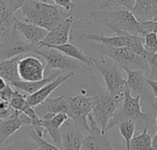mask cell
I'll list each match as a JSON object with an SVG mask.
<instances>
[{"label": "cell", "instance_id": "6da1fadb", "mask_svg": "<svg viewBox=\"0 0 157 150\" xmlns=\"http://www.w3.org/2000/svg\"><path fill=\"white\" fill-rule=\"evenodd\" d=\"M28 23L46 29L48 32L63 22L69 16L53 4V1L24 0L20 8Z\"/></svg>", "mask_w": 157, "mask_h": 150}, {"label": "cell", "instance_id": "7a4b0ae2", "mask_svg": "<svg viewBox=\"0 0 157 150\" xmlns=\"http://www.w3.org/2000/svg\"><path fill=\"white\" fill-rule=\"evenodd\" d=\"M92 19L106 27L116 35L128 33L143 37L142 23L127 9L95 10L90 13Z\"/></svg>", "mask_w": 157, "mask_h": 150}, {"label": "cell", "instance_id": "3957f363", "mask_svg": "<svg viewBox=\"0 0 157 150\" xmlns=\"http://www.w3.org/2000/svg\"><path fill=\"white\" fill-rule=\"evenodd\" d=\"M141 100L142 98L140 95L132 96L131 91L126 86L122 99V106L118 110L116 115L109 123L107 131L128 120L134 121L136 126H138L142 130L146 128L148 129L149 125L152 123V115L149 112L144 113L142 111Z\"/></svg>", "mask_w": 157, "mask_h": 150}, {"label": "cell", "instance_id": "277c9868", "mask_svg": "<svg viewBox=\"0 0 157 150\" xmlns=\"http://www.w3.org/2000/svg\"><path fill=\"white\" fill-rule=\"evenodd\" d=\"M93 66L102 75L108 93L115 98L123 99L124 91L126 89V78L124 70L107 57H100V59L93 58Z\"/></svg>", "mask_w": 157, "mask_h": 150}, {"label": "cell", "instance_id": "5b68a950", "mask_svg": "<svg viewBox=\"0 0 157 150\" xmlns=\"http://www.w3.org/2000/svg\"><path fill=\"white\" fill-rule=\"evenodd\" d=\"M90 49L99 52L102 57H107L120 65L121 68L133 70L139 68L144 72H149V66L147 59L142 57L127 48H111L99 43H92Z\"/></svg>", "mask_w": 157, "mask_h": 150}, {"label": "cell", "instance_id": "8992f818", "mask_svg": "<svg viewBox=\"0 0 157 150\" xmlns=\"http://www.w3.org/2000/svg\"><path fill=\"white\" fill-rule=\"evenodd\" d=\"M33 54L41 57L46 60L44 78L45 75L49 74L53 70H58L60 72L61 71L74 72L73 71H80L82 72H86L88 71L87 69H86L85 65H83L81 62L77 60H74V59L65 56L59 50L52 48L37 46Z\"/></svg>", "mask_w": 157, "mask_h": 150}, {"label": "cell", "instance_id": "52a82bcc", "mask_svg": "<svg viewBox=\"0 0 157 150\" xmlns=\"http://www.w3.org/2000/svg\"><path fill=\"white\" fill-rule=\"evenodd\" d=\"M37 46L28 42L15 28L4 29L0 38V61L26 53L33 54Z\"/></svg>", "mask_w": 157, "mask_h": 150}, {"label": "cell", "instance_id": "ba28073f", "mask_svg": "<svg viewBox=\"0 0 157 150\" xmlns=\"http://www.w3.org/2000/svg\"><path fill=\"white\" fill-rule=\"evenodd\" d=\"M98 100V95L94 96H84L75 95L68 98L69 102V112L68 116L73 122L82 130L90 132L87 116L92 113L94 106Z\"/></svg>", "mask_w": 157, "mask_h": 150}, {"label": "cell", "instance_id": "9c48e42d", "mask_svg": "<svg viewBox=\"0 0 157 150\" xmlns=\"http://www.w3.org/2000/svg\"><path fill=\"white\" fill-rule=\"evenodd\" d=\"M98 95V100L92 110V116L100 127L102 132H108L107 126L119 110L121 100L112 96L110 93H102Z\"/></svg>", "mask_w": 157, "mask_h": 150}, {"label": "cell", "instance_id": "30bf717a", "mask_svg": "<svg viewBox=\"0 0 157 150\" xmlns=\"http://www.w3.org/2000/svg\"><path fill=\"white\" fill-rule=\"evenodd\" d=\"M127 74L126 79V86L133 93L135 96L140 95L141 98L144 97L145 101L150 104V105L157 110V106L155 104V102L152 97V91L146 82L145 72L143 70H129L127 68H122Z\"/></svg>", "mask_w": 157, "mask_h": 150}, {"label": "cell", "instance_id": "8fae6325", "mask_svg": "<svg viewBox=\"0 0 157 150\" xmlns=\"http://www.w3.org/2000/svg\"><path fill=\"white\" fill-rule=\"evenodd\" d=\"M89 135L84 138V150H113L108 132H102L92 115L87 116Z\"/></svg>", "mask_w": 157, "mask_h": 150}, {"label": "cell", "instance_id": "7c38bea8", "mask_svg": "<svg viewBox=\"0 0 157 150\" xmlns=\"http://www.w3.org/2000/svg\"><path fill=\"white\" fill-rule=\"evenodd\" d=\"M45 65L35 56L21 58L17 64V73L20 81L39 82L44 79Z\"/></svg>", "mask_w": 157, "mask_h": 150}, {"label": "cell", "instance_id": "4fadbf2b", "mask_svg": "<svg viewBox=\"0 0 157 150\" xmlns=\"http://www.w3.org/2000/svg\"><path fill=\"white\" fill-rule=\"evenodd\" d=\"M75 17L69 15L63 22H62L59 26L52 28L51 31H49L43 41L40 42L38 46L52 48L68 43L70 30L73 24L75 23Z\"/></svg>", "mask_w": 157, "mask_h": 150}, {"label": "cell", "instance_id": "5bb4252c", "mask_svg": "<svg viewBox=\"0 0 157 150\" xmlns=\"http://www.w3.org/2000/svg\"><path fill=\"white\" fill-rule=\"evenodd\" d=\"M40 119V127H42L52 137L53 143L57 148L61 149L62 138H61V128L70 119L66 114H47Z\"/></svg>", "mask_w": 157, "mask_h": 150}, {"label": "cell", "instance_id": "9a60e30c", "mask_svg": "<svg viewBox=\"0 0 157 150\" xmlns=\"http://www.w3.org/2000/svg\"><path fill=\"white\" fill-rule=\"evenodd\" d=\"M62 147L61 150H81L84 142V136L81 129L69 120L61 129Z\"/></svg>", "mask_w": 157, "mask_h": 150}, {"label": "cell", "instance_id": "2e32d148", "mask_svg": "<svg viewBox=\"0 0 157 150\" xmlns=\"http://www.w3.org/2000/svg\"><path fill=\"white\" fill-rule=\"evenodd\" d=\"M13 28H15L28 42L35 46L42 42L48 34L46 29L28 22H22L16 16H14Z\"/></svg>", "mask_w": 157, "mask_h": 150}, {"label": "cell", "instance_id": "e0dca14e", "mask_svg": "<svg viewBox=\"0 0 157 150\" xmlns=\"http://www.w3.org/2000/svg\"><path fill=\"white\" fill-rule=\"evenodd\" d=\"M74 77V72H67V73H62L60 74L55 80H53L52 82H51L50 83L46 84L44 87H42L40 91H38L37 93L30 94L29 96H27V102L28 104L35 108L38 105H40V104H42L47 98H49V95L60 85H62L63 82H65L66 81H68L70 78Z\"/></svg>", "mask_w": 157, "mask_h": 150}, {"label": "cell", "instance_id": "ac0fdd59", "mask_svg": "<svg viewBox=\"0 0 157 150\" xmlns=\"http://www.w3.org/2000/svg\"><path fill=\"white\" fill-rule=\"evenodd\" d=\"M39 118H41L47 114H60L63 113L68 115L69 102L68 98L60 95L54 98H47L42 104L34 108Z\"/></svg>", "mask_w": 157, "mask_h": 150}, {"label": "cell", "instance_id": "d6986e66", "mask_svg": "<svg viewBox=\"0 0 157 150\" xmlns=\"http://www.w3.org/2000/svg\"><path fill=\"white\" fill-rule=\"evenodd\" d=\"M22 114L18 111H16V114L4 121H0V146L4 145L6 141L17 130L23 127L26 125H31L29 118L21 119L20 115Z\"/></svg>", "mask_w": 157, "mask_h": 150}, {"label": "cell", "instance_id": "ffe728a7", "mask_svg": "<svg viewBox=\"0 0 157 150\" xmlns=\"http://www.w3.org/2000/svg\"><path fill=\"white\" fill-rule=\"evenodd\" d=\"M60 74H62V72L57 71V72H54V73L49 75L48 77H45L43 80L39 81V82H23V81H17L16 82L11 83L10 85L14 89L18 90V91L25 92V93H29L30 95V94H33V93H37L42 87H44L46 84H48L51 82H52L53 80H55Z\"/></svg>", "mask_w": 157, "mask_h": 150}, {"label": "cell", "instance_id": "44dd1931", "mask_svg": "<svg viewBox=\"0 0 157 150\" xmlns=\"http://www.w3.org/2000/svg\"><path fill=\"white\" fill-rule=\"evenodd\" d=\"M132 13L141 23L154 21L153 0H136Z\"/></svg>", "mask_w": 157, "mask_h": 150}, {"label": "cell", "instance_id": "7402d4cb", "mask_svg": "<svg viewBox=\"0 0 157 150\" xmlns=\"http://www.w3.org/2000/svg\"><path fill=\"white\" fill-rule=\"evenodd\" d=\"M127 35L128 33H124L121 35H116L113 37H106L98 34H86L84 35V38L88 40L96 41L97 43L102 44L107 47L111 48H125L127 43Z\"/></svg>", "mask_w": 157, "mask_h": 150}, {"label": "cell", "instance_id": "603a6c76", "mask_svg": "<svg viewBox=\"0 0 157 150\" xmlns=\"http://www.w3.org/2000/svg\"><path fill=\"white\" fill-rule=\"evenodd\" d=\"M20 59L21 57L18 56L0 61V77L6 80L9 84L20 81L17 73V64Z\"/></svg>", "mask_w": 157, "mask_h": 150}, {"label": "cell", "instance_id": "cb8c5ba5", "mask_svg": "<svg viewBox=\"0 0 157 150\" xmlns=\"http://www.w3.org/2000/svg\"><path fill=\"white\" fill-rule=\"evenodd\" d=\"M52 48L59 50L60 52H62L63 54H64L65 56H67L71 59L76 60L77 61L84 63L86 66H89V67L93 66V57H88L80 49H78L76 46H75L73 44L66 43L64 45L52 47Z\"/></svg>", "mask_w": 157, "mask_h": 150}, {"label": "cell", "instance_id": "d4e9b609", "mask_svg": "<svg viewBox=\"0 0 157 150\" xmlns=\"http://www.w3.org/2000/svg\"><path fill=\"white\" fill-rule=\"evenodd\" d=\"M130 150H154L153 138L148 133L147 128L132 137L130 143Z\"/></svg>", "mask_w": 157, "mask_h": 150}, {"label": "cell", "instance_id": "484cf974", "mask_svg": "<svg viewBox=\"0 0 157 150\" xmlns=\"http://www.w3.org/2000/svg\"><path fill=\"white\" fill-rule=\"evenodd\" d=\"M135 0H109V1H99L98 5H95L96 10H104L109 7H113L114 9H119L123 6L127 10L131 11L133 9Z\"/></svg>", "mask_w": 157, "mask_h": 150}, {"label": "cell", "instance_id": "4316f807", "mask_svg": "<svg viewBox=\"0 0 157 150\" xmlns=\"http://www.w3.org/2000/svg\"><path fill=\"white\" fill-rule=\"evenodd\" d=\"M14 15L11 13L6 1L0 0V29L13 28Z\"/></svg>", "mask_w": 157, "mask_h": 150}, {"label": "cell", "instance_id": "83f0119b", "mask_svg": "<svg viewBox=\"0 0 157 150\" xmlns=\"http://www.w3.org/2000/svg\"><path fill=\"white\" fill-rule=\"evenodd\" d=\"M121 137L124 138L125 144H126V148H130V143L134 137V133L136 130V124L132 120H128L121 123L120 125L117 126Z\"/></svg>", "mask_w": 157, "mask_h": 150}, {"label": "cell", "instance_id": "f1b7e54d", "mask_svg": "<svg viewBox=\"0 0 157 150\" xmlns=\"http://www.w3.org/2000/svg\"><path fill=\"white\" fill-rule=\"evenodd\" d=\"M26 98L27 97L25 95H23L22 93H20V91L14 89V93H13L12 97L8 103H9L10 106L15 111H18V112L22 113L24 108L29 104Z\"/></svg>", "mask_w": 157, "mask_h": 150}, {"label": "cell", "instance_id": "f546056e", "mask_svg": "<svg viewBox=\"0 0 157 150\" xmlns=\"http://www.w3.org/2000/svg\"><path fill=\"white\" fill-rule=\"evenodd\" d=\"M144 48L148 55L157 53V34L149 32L144 36Z\"/></svg>", "mask_w": 157, "mask_h": 150}, {"label": "cell", "instance_id": "4dcf8cb0", "mask_svg": "<svg viewBox=\"0 0 157 150\" xmlns=\"http://www.w3.org/2000/svg\"><path fill=\"white\" fill-rule=\"evenodd\" d=\"M29 136L32 138L34 143L38 146V148L40 150H61L59 148H57L56 146H53L51 143H49L46 140H44L42 137H40L36 134V132L32 129V127L29 131Z\"/></svg>", "mask_w": 157, "mask_h": 150}, {"label": "cell", "instance_id": "1f68e13d", "mask_svg": "<svg viewBox=\"0 0 157 150\" xmlns=\"http://www.w3.org/2000/svg\"><path fill=\"white\" fill-rule=\"evenodd\" d=\"M38 146L34 143H29V142H17V143H11V144H4L0 146V150H36L38 149Z\"/></svg>", "mask_w": 157, "mask_h": 150}, {"label": "cell", "instance_id": "d6a6232c", "mask_svg": "<svg viewBox=\"0 0 157 150\" xmlns=\"http://www.w3.org/2000/svg\"><path fill=\"white\" fill-rule=\"evenodd\" d=\"M16 114V111L10 106L8 102L0 101V121L6 120L12 117Z\"/></svg>", "mask_w": 157, "mask_h": 150}, {"label": "cell", "instance_id": "836d02e7", "mask_svg": "<svg viewBox=\"0 0 157 150\" xmlns=\"http://www.w3.org/2000/svg\"><path fill=\"white\" fill-rule=\"evenodd\" d=\"M147 62H148V66H149L148 73L151 76V78H149V79L157 82V53L148 55Z\"/></svg>", "mask_w": 157, "mask_h": 150}, {"label": "cell", "instance_id": "e575fe53", "mask_svg": "<svg viewBox=\"0 0 157 150\" xmlns=\"http://www.w3.org/2000/svg\"><path fill=\"white\" fill-rule=\"evenodd\" d=\"M53 4L66 13L71 11L75 6V3L72 0H53Z\"/></svg>", "mask_w": 157, "mask_h": 150}, {"label": "cell", "instance_id": "d590c367", "mask_svg": "<svg viewBox=\"0 0 157 150\" xmlns=\"http://www.w3.org/2000/svg\"><path fill=\"white\" fill-rule=\"evenodd\" d=\"M142 30H143V38L149 32H155L157 34V21H150L142 23Z\"/></svg>", "mask_w": 157, "mask_h": 150}, {"label": "cell", "instance_id": "8d00e7d4", "mask_svg": "<svg viewBox=\"0 0 157 150\" xmlns=\"http://www.w3.org/2000/svg\"><path fill=\"white\" fill-rule=\"evenodd\" d=\"M13 93H14V88L8 83L6 87L3 91L0 92V100L5 101V102H9L12 97Z\"/></svg>", "mask_w": 157, "mask_h": 150}, {"label": "cell", "instance_id": "74e56055", "mask_svg": "<svg viewBox=\"0 0 157 150\" xmlns=\"http://www.w3.org/2000/svg\"><path fill=\"white\" fill-rule=\"evenodd\" d=\"M24 3V0L23 1H20V0H17V1H6V4L11 11V13L14 15L15 12L17 10V9H20L22 5Z\"/></svg>", "mask_w": 157, "mask_h": 150}, {"label": "cell", "instance_id": "f35d334b", "mask_svg": "<svg viewBox=\"0 0 157 150\" xmlns=\"http://www.w3.org/2000/svg\"><path fill=\"white\" fill-rule=\"evenodd\" d=\"M146 82L148 83L149 87L151 88V91L153 93V95L157 99V82L150 80L149 78H146Z\"/></svg>", "mask_w": 157, "mask_h": 150}, {"label": "cell", "instance_id": "ab89813d", "mask_svg": "<svg viewBox=\"0 0 157 150\" xmlns=\"http://www.w3.org/2000/svg\"><path fill=\"white\" fill-rule=\"evenodd\" d=\"M8 84V82L6 81V80H4L3 78H1L0 77V92L1 91H3L6 87V85Z\"/></svg>", "mask_w": 157, "mask_h": 150}, {"label": "cell", "instance_id": "60d3db41", "mask_svg": "<svg viewBox=\"0 0 157 150\" xmlns=\"http://www.w3.org/2000/svg\"><path fill=\"white\" fill-rule=\"evenodd\" d=\"M155 121H156V126H157V116L155 118ZM153 148H154V150H157V131L156 134L155 135V137L153 138Z\"/></svg>", "mask_w": 157, "mask_h": 150}, {"label": "cell", "instance_id": "b9f144b4", "mask_svg": "<svg viewBox=\"0 0 157 150\" xmlns=\"http://www.w3.org/2000/svg\"><path fill=\"white\" fill-rule=\"evenodd\" d=\"M154 21H157V16L155 18V20H154Z\"/></svg>", "mask_w": 157, "mask_h": 150}, {"label": "cell", "instance_id": "7bdbcfd3", "mask_svg": "<svg viewBox=\"0 0 157 150\" xmlns=\"http://www.w3.org/2000/svg\"><path fill=\"white\" fill-rule=\"evenodd\" d=\"M3 30H0V38H1V32H2Z\"/></svg>", "mask_w": 157, "mask_h": 150}, {"label": "cell", "instance_id": "ee69618b", "mask_svg": "<svg viewBox=\"0 0 157 150\" xmlns=\"http://www.w3.org/2000/svg\"><path fill=\"white\" fill-rule=\"evenodd\" d=\"M36 150H40V148H38V149H36Z\"/></svg>", "mask_w": 157, "mask_h": 150}, {"label": "cell", "instance_id": "f6af8a7d", "mask_svg": "<svg viewBox=\"0 0 157 150\" xmlns=\"http://www.w3.org/2000/svg\"><path fill=\"white\" fill-rule=\"evenodd\" d=\"M127 150H130V148H127Z\"/></svg>", "mask_w": 157, "mask_h": 150}, {"label": "cell", "instance_id": "bcb514c9", "mask_svg": "<svg viewBox=\"0 0 157 150\" xmlns=\"http://www.w3.org/2000/svg\"><path fill=\"white\" fill-rule=\"evenodd\" d=\"M0 30H4V29H0Z\"/></svg>", "mask_w": 157, "mask_h": 150}, {"label": "cell", "instance_id": "7dc6e473", "mask_svg": "<svg viewBox=\"0 0 157 150\" xmlns=\"http://www.w3.org/2000/svg\"><path fill=\"white\" fill-rule=\"evenodd\" d=\"M0 101H1V100H0Z\"/></svg>", "mask_w": 157, "mask_h": 150}]
</instances>
